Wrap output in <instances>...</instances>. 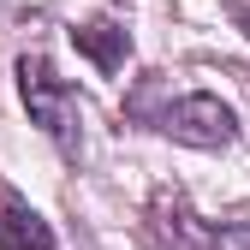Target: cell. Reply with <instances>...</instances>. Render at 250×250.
Returning <instances> with one entry per match:
<instances>
[{"label": "cell", "instance_id": "1", "mask_svg": "<svg viewBox=\"0 0 250 250\" xmlns=\"http://www.w3.org/2000/svg\"><path fill=\"white\" fill-rule=\"evenodd\" d=\"M18 96L30 107V125H42L60 155H78V96L42 54H18Z\"/></svg>", "mask_w": 250, "mask_h": 250}, {"label": "cell", "instance_id": "2", "mask_svg": "<svg viewBox=\"0 0 250 250\" xmlns=\"http://www.w3.org/2000/svg\"><path fill=\"white\" fill-rule=\"evenodd\" d=\"M155 131L185 143V149H227L238 137V113L221 96H208V89H191V96L155 107Z\"/></svg>", "mask_w": 250, "mask_h": 250}, {"label": "cell", "instance_id": "3", "mask_svg": "<svg viewBox=\"0 0 250 250\" xmlns=\"http://www.w3.org/2000/svg\"><path fill=\"white\" fill-rule=\"evenodd\" d=\"M143 244L149 250H221L227 227H208L173 185H161L149 197V208H143Z\"/></svg>", "mask_w": 250, "mask_h": 250}, {"label": "cell", "instance_id": "4", "mask_svg": "<svg viewBox=\"0 0 250 250\" xmlns=\"http://www.w3.org/2000/svg\"><path fill=\"white\" fill-rule=\"evenodd\" d=\"M0 250H60L54 227L6 185H0Z\"/></svg>", "mask_w": 250, "mask_h": 250}, {"label": "cell", "instance_id": "5", "mask_svg": "<svg viewBox=\"0 0 250 250\" xmlns=\"http://www.w3.org/2000/svg\"><path fill=\"white\" fill-rule=\"evenodd\" d=\"M72 48L89 60L96 72H125V54H131V36H125V24H113V18H83V24H72Z\"/></svg>", "mask_w": 250, "mask_h": 250}, {"label": "cell", "instance_id": "6", "mask_svg": "<svg viewBox=\"0 0 250 250\" xmlns=\"http://www.w3.org/2000/svg\"><path fill=\"white\" fill-rule=\"evenodd\" d=\"M227 6H232V24L244 30V42H250V6H244V0H227Z\"/></svg>", "mask_w": 250, "mask_h": 250}]
</instances>
